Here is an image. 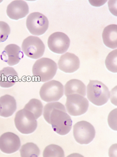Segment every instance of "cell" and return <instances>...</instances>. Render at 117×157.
<instances>
[{
	"label": "cell",
	"instance_id": "6da1fadb",
	"mask_svg": "<svg viewBox=\"0 0 117 157\" xmlns=\"http://www.w3.org/2000/svg\"><path fill=\"white\" fill-rule=\"evenodd\" d=\"M43 115L44 120L58 134L65 135L70 131L72 121L63 104L59 102L47 104L44 107Z\"/></svg>",
	"mask_w": 117,
	"mask_h": 157
},
{
	"label": "cell",
	"instance_id": "7a4b0ae2",
	"mask_svg": "<svg viewBox=\"0 0 117 157\" xmlns=\"http://www.w3.org/2000/svg\"><path fill=\"white\" fill-rule=\"evenodd\" d=\"M57 69L55 62L50 58H42L37 60L34 64L32 74L38 81L46 82L53 78Z\"/></svg>",
	"mask_w": 117,
	"mask_h": 157
},
{
	"label": "cell",
	"instance_id": "3957f363",
	"mask_svg": "<svg viewBox=\"0 0 117 157\" xmlns=\"http://www.w3.org/2000/svg\"><path fill=\"white\" fill-rule=\"evenodd\" d=\"M87 97L89 101L98 106L106 104L110 97L109 89L104 83L90 80L87 87Z\"/></svg>",
	"mask_w": 117,
	"mask_h": 157
},
{
	"label": "cell",
	"instance_id": "277c9868",
	"mask_svg": "<svg viewBox=\"0 0 117 157\" xmlns=\"http://www.w3.org/2000/svg\"><path fill=\"white\" fill-rule=\"evenodd\" d=\"M14 121L17 130L23 134H31L37 127V122L34 115L24 109L16 113Z\"/></svg>",
	"mask_w": 117,
	"mask_h": 157
},
{
	"label": "cell",
	"instance_id": "5b68a950",
	"mask_svg": "<svg viewBox=\"0 0 117 157\" xmlns=\"http://www.w3.org/2000/svg\"><path fill=\"white\" fill-rule=\"evenodd\" d=\"M64 86L60 82L51 80L44 83L41 87L40 95L44 102L49 103L57 101L64 95Z\"/></svg>",
	"mask_w": 117,
	"mask_h": 157
},
{
	"label": "cell",
	"instance_id": "8992f818",
	"mask_svg": "<svg viewBox=\"0 0 117 157\" xmlns=\"http://www.w3.org/2000/svg\"><path fill=\"white\" fill-rule=\"evenodd\" d=\"M26 26L29 32L35 36H40L45 33L49 26L47 17L39 12L30 13L26 20Z\"/></svg>",
	"mask_w": 117,
	"mask_h": 157
},
{
	"label": "cell",
	"instance_id": "52a82bcc",
	"mask_svg": "<svg viewBox=\"0 0 117 157\" xmlns=\"http://www.w3.org/2000/svg\"><path fill=\"white\" fill-rule=\"evenodd\" d=\"M45 47L43 42L38 37L30 36L24 40L22 50L27 57L37 59L43 56Z\"/></svg>",
	"mask_w": 117,
	"mask_h": 157
},
{
	"label": "cell",
	"instance_id": "ba28073f",
	"mask_svg": "<svg viewBox=\"0 0 117 157\" xmlns=\"http://www.w3.org/2000/svg\"><path fill=\"white\" fill-rule=\"evenodd\" d=\"M73 132L75 140L80 144H90L95 135L93 125L85 121H79L74 124Z\"/></svg>",
	"mask_w": 117,
	"mask_h": 157
},
{
	"label": "cell",
	"instance_id": "9c48e42d",
	"mask_svg": "<svg viewBox=\"0 0 117 157\" xmlns=\"http://www.w3.org/2000/svg\"><path fill=\"white\" fill-rule=\"evenodd\" d=\"M89 105L87 99L80 95L72 94L67 97L65 106L71 116H80L87 112Z\"/></svg>",
	"mask_w": 117,
	"mask_h": 157
},
{
	"label": "cell",
	"instance_id": "30bf717a",
	"mask_svg": "<svg viewBox=\"0 0 117 157\" xmlns=\"http://www.w3.org/2000/svg\"><path fill=\"white\" fill-rule=\"evenodd\" d=\"M70 38L65 33L60 32L54 33L51 35L48 40V45L50 50L54 53L63 54L69 48Z\"/></svg>",
	"mask_w": 117,
	"mask_h": 157
},
{
	"label": "cell",
	"instance_id": "8fae6325",
	"mask_svg": "<svg viewBox=\"0 0 117 157\" xmlns=\"http://www.w3.org/2000/svg\"><path fill=\"white\" fill-rule=\"evenodd\" d=\"M20 146V138L13 132H6L0 136V150L6 154H12L18 151Z\"/></svg>",
	"mask_w": 117,
	"mask_h": 157
},
{
	"label": "cell",
	"instance_id": "7c38bea8",
	"mask_svg": "<svg viewBox=\"0 0 117 157\" xmlns=\"http://www.w3.org/2000/svg\"><path fill=\"white\" fill-rule=\"evenodd\" d=\"M20 47L16 44H11L7 46L1 56V60L10 66L18 64L23 57Z\"/></svg>",
	"mask_w": 117,
	"mask_h": 157
},
{
	"label": "cell",
	"instance_id": "4fadbf2b",
	"mask_svg": "<svg viewBox=\"0 0 117 157\" xmlns=\"http://www.w3.org/2000/svg\"><path fill=\"white\" fill-rule=\"evenodd\" d=\"M58 64L61 71L66 73H72L80 68V62L77 56L67 52L61 56Z\"/></svg>",
	"mask_w": 117,
	"mask_h": 157
},
{
	"label": "cell",
	"instance_id": "5bb4252c",
	"mask_svg": "<svg viewBox=\"0 0 117 157\" xmlns=\"http://www.w3.org/2000/svg\"><path fill=\"white\" fill-rule=\"evenodd\" d=\"M29 7L23 1H14L8 6L6 13L9 18L15 20L25 18L29 13Z\"/></svg>",
	"mask_w": 117,
	"mask_h": 157
},
{
	"label": "cell",
	"instance_id": "9a60e30c",
	"mask_svg": "<svg viewBox=\"0 0 117 157\" xmlns=\"http://www.w3.org/2000/svg\"><path fill=\"white\" fill-rule=\"evenodd\" d=\"M18 81V73L13 67H5L0 71V86L2 88H11Z\"/></svg>",
	"mask_w": 117,
	"mask_h": 157
},
{
	"label": "cell",
	"instance_id": "2e32d148",
	"mask_svg": "<svg viewBox=\"0 0 117 157\" xmlns=\"http://www.w3.org/2000/svg\"><path fill=\"white\" fill-rule=\"evenodd\" d=\"M0 104L2 109L0 116L8 117L12 116L16 110V100L13 97L5 95L0 97Z\"/></svg>",
	"mask_w": 117,
	"mask_h": 157
},
{
	"label": "cell",
	"instance_id": "e0dca14e",
	"mask_svg": "<svg viewBox=\"0 0 117 157\" xmlns=\"http://www.w3.org/2000/svg\"><path fill=\"white\" fill-rule=\"evenodd\" d=\"M103 42L105 46L112 49L117 48V25L111 24L106 27L102 34Z\"/></svg>",
	"mask_w": 117,
	"mask_h": 157
},
{
	"label": "cell",
	"instance_id": "ac0fdd59",
	"mask_svg": "<svg viewBox=\"0 0 117 157\" xmlns=\"http://www.w3.org/2000/svg\"><path fill=\"white\" fill-rule=\"evenodd\" d=\"M65 96L77 94L84 97L86 95V86L80 80L72 79L68 81L64 86Z\"/></svg>",
	"mask_w": 117,
	"mask_h": 157
},
{
	"label": "cell",
	"instance_id": "d6986e66",
	"mask_svg": "<svg viewBox=\"0 0 117 157\" xmlns=\"http://www.w3.org/2000/svg\"><path fill=\"white\" fill-rule=\"evenodd\" d=\"M23 109L31 113L37 120L42 115L43 106L40 100L32 99L26 105Z\"/></svg>",
	"mask_w": 117,
	"mask_h": 157
},
{
	"label": "cell",
	"instance_id": "ffe728a7",
	"mask_svg": "<svg viewBox=\"0 0 117 157\" xmlns=\"http://www.w3.org/2000/svg\"><path fill=\"white\" fill-rule=\"evenodd\" d=\"M20 151L21 157H38L40 152L37 146L32 142L27 143L22 145Z\"/></svg>",
	"mask_w": 117,
	"mask_h": 157
},
{
	"label": "cell",
	"instance_id": "44dd1931",
	"mask_svg": "<svg viewBox=\"0 0 117 157\" xmlns=\"http://www.w3.org/2000/svg\"><path fill=\"white\" fill-rule=\"evenodd\" d=\"M43 157H64L63 150L60 146L55 144L48 145L44 150Z\"/></svg>",
	"mask_w": 117,
	"mask_h": 157
},
{
	"label": "cell",
	"instance_id": "7402d4cb",
	"mask_svg": "<svg viewBox=\"0 0 117 157\" xmlns=\"http://www.w3.org/2000/svg\"><path fill=\"white\" fill-rule=\"evenodd\" d=\"M117 50L112 51L107 56L105 64L108 71L113 73L117 72Z\"/></svg>",
	"mask_w": 117,
	"mask_h": 157
},
{
	"label": "cell",
	"instance_id": "603a6c76",
	"mask_svg": "<svg viewBox=\"0 0 117 157\" xmlns=\"http://www.w3.org/2000/svg\"><path fill=\"white\" fill-rule=\"evenodd\" d=\"M11 33V29L6 23L0 21V43L4 42L8 39Z\"/></svg>",
	"mask_w": 117,
	"mask_h": 157
},
{
	"label": "cell",
	"instance_id": "cb8c5ba5",
	"mask_svg": "<svg viewBox=\"0 0 117 157\" xmlns=\"http://www.w3.org/2000/svg\"><path fill=\"white\" fill-rule=\"evenodd\" d=\"M2 109V107L1 105L0 104V113H1Z\"/></svg>",
	"mask_w": 117,
	"mask_h": 157
}]
</instances>
